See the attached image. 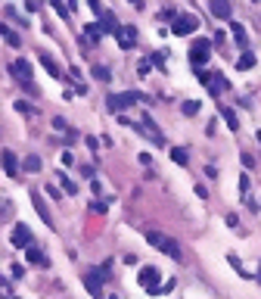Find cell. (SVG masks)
Segmentation results:
<instances>
[{"label":"cell","instance_id":"6da1fadb","mask_svg":"<svg viewBox=\"0 0 261 299\" xmlns=\"http://www.w3.org/2000/svg\"><path fill=\"white\" fill-rule=\"evenodd\" d=\"M143 234H146V243H149V246H156L159 252H165V256H171V259H177V262L184 259V252H181V243H177L174 237L162 234V231H143Z\"/></svg>","mask_w":261,"mask_h":299},{"label":"cell","instance_id":"7c38bea8","mask_svg":"<svg viewBox=\"0 0 261 299\" xmlns=\"http://www.w3.org/2000/svg\"><path fill=\"white\" fill-rule=\"evenodd\" d=\"M31 203H34V209H38L41 222H47V227H53V218H50V212H47V206H44V200H41V193H31Z\"/></svg>","mask_w":261,"mask_h":299},{"label":"cell","instance_id":"9c48e42d","mask_svg":"<svg viewBox=\"0 0 261 299\" xmlns=\"http://www.w3.org/2000/svg\"><path fill=\"white\" fill-rule=\"evenodd\" d=\"M81 281H84L87 293H90L93 299H103V281L97 278V271H87V274H84V278H81Z\"/></svg>","mask_w":261,"mask_h":299},{"label":"cell","instance_id":"83f0119b","mask_svg":"<svg viewBox=\"0 0 261 299\" xmlns=\"http://www.w3.org/2000/svg\"><path fill=\"white\" fill-rule=\"evenodd\" d=\"M16 109L22 112V116H34V106H28V103H22V100L16 103Z\"/></svg>","mask_w":261,"mask_h":299},{"label":"cell","instance_id":"8992f818","mask_svg":"<svg viewBox=\"0 0 261 299\" xmlns=\"http://www.w3.org/2000/svg\"><path fill=\"white\" fill-rule=\"evenodd\" d=\"M115 38H118V44H122V50H130L137 44V28L134 25H118Z\"/></svg>","mask_w":261,"mask_h":299},{"label":"cell","instance_id":"836d02e7","mask_svg":"<svg viewBox=\"0 0 261 299\" xmlns=\"http://www.w3.org/2000/svg\"><path fill=\"white\" fill-rule=\"evenodd\" d=\"M130 3H134L137 9H143V0H130Z\"/></svg>","mask_w":261,"mask_h":299},{"label":"cell","instance_id":"f1b7e54d","mask_svg":"<svg viewBox=\"0 0 261 299\" xmlns=\"http://www.w3.org/2000/svg\"><path fill=\"white\" fill-rule=\"evenodd\" d=\"M106 209H109V206H106L103 200H93L90 203V212H106Z\"/></svg>","mask_w":261,"mask_h":299},{"label":"cell","instance_id":"d4e9b609","mask_svg":"<svg viewBox=\"0 0 261 299\" xmlns=\"http://www.w3.org/2000/svg\"><path fill=\"white\" fill-rule=\"evenodd\" d=\"M56 178H59V181H63V187H65L68 193H75V190H78V184H75L72 178H65V175H56Z\"/></svg>","mask_w":261,"mask_h":299},{"label":"cell","instance_id":"ac0fdd59","mask_svg":"<svg viewBox=\"0 0 261 299\" xmlns=\"http://www.w3.org/2000/svg\"><path fill=\"white\" fill-rule=\"evenodd\" d=\"M90 72H93V78H97V81H112V72H109L106 66H93Z\"/></svg>","mask_w":261,"mask_h":299},{"label":"cell","instance_id":"2e32d148","mask_svg":"<svg viewBox=\"0 0 261 299\" xmlns=\"http://www.w3.org/2000/svg\"><path fill=\"white\" fill-rule=\"evenodd\" d=\"M84 34L90 41H103V34H106V28L100 25V22H90V25H84Z\"/></svg>","mask_w":261,"mask_h":299},{"label":"cell","instance_id":"52a82bcc","mask_svg":"<svg viewBox=\"0 0 261 299\" xmlns=\"http://www.w3.org/2000/svg\"><path fill=\"white\" fill-rule=\"evenodd\" d=\"M171 28H174V34H190V31L199 28V19L196 16H177Z\"/></svg>","mask_w":261,"mask_h":299},{"label":"cell","instance_id":"9a60e30c","mask_svg":"<svg viewBox=\"0 0 261 299\" xmlns=\"http://www.w3.org/2000/svg\"><path fill=\"white\" fill-rule=\"evenodd\" d=\"M0 38H3L9 47H19V44H22V38H19V34L9 28V25H0Z\"/></svg>","mask_w":261,"mask_h":299},{"label":"cell","instance_id":"7a4b0ae2","mask_svg":"<svg viewBox=\"0 0 261 299\" xmlns=\"http://www.w3.org/2000/svg\"><path fill=\"white\" fill-rule=\"evenodd\" d=\"M106 103H109L112 112H122L128 106H134V103H143V94H140V90H122V94H112Z\"/></svg>","mask_w":261,"mask_h":299},{"label":"cell","instance_id":"cb8c5ba5","mask_svg":"<svg viewBox=\"0 0 261 299\" xmlns=\"http://www.w3.org/2000/svg\"><path fill=\"white\" fill-rule=\"evenodd\" d=\"M181 112H184V116H196V112H199V103L196 100H187L184 106H181Z\"/></svg>","mask_w":261,"mask_h":299},{"label":"cell","instance_id":"d6986e66","mask_svg":"<svg viewBox=\"0 0 261 299\" xmlns=\"http://www.w3.org/2000/svg\"><path fill=\"white\" fill-rule=\"evenodd\" d=\"M22 165H25V171H41L44 162H41V156H34V153H31V156H25V162H22Z\"/></svg>","mask_w":261,"mask_h":299},{"label":"cell","instance_id":"4dcf8cb0","mask_svg":"<svg viewBox=\"0 0 261 299\" xmlns=\"http://www.w3.org/2000/svg\"><path fill=\"white\" fill-rule=\"evenodd\" d=\"M240 162H243L246 168H252V165H255V159H252V156H246V153H243V156H240Z\"/></svg>","mask_w":261,"mask_h":299},{"label":"cell","instance_id":"ba28073f","mask_svg":"<svg viewBox=\"0 0 261 299\" xmlns=\"http://www.w3.org/2000/svg\"><path fill=\"white\" fill-rule=\"evenodd\" d=\"M0 165L6 168V175H9V178H16V175H19V159H16L13 150H0Z\"/></svg>","mask_w":261,"mask_h":299},{"label":"cell","instance_id":"e575fe53","mask_svg":"<svg viewBox=\"0 0 261 299\" xmlns=\"http://www.w3.org/2000/svg\"><path fill=\"white\" fill-rule=\"evenodd\" d=\"M258 281H261V271H258Z\"/></svg>","mask_w":261,"mask_h":299},{"label":"cell","instance_id":"3957f363","mask_svg":"<svg viewBox=\"0 0 261 299\" xmlns=\"http://www.w3.org/2000/svg\"><path fill=\"white\" fill-rule=\"evenodd\" d=\"M162 274H159V268H152V265H146V268H140V287H143L146 293H159L162 290Z\"/></svg>","mask_w":261,"mask_h":299},{"label":"cell","instance_id":"30bf717a","mask_svg":"<svg viewBox=\"0 0 261 299\" xmlns=\"http://www.w3.org/2000/svg\"><path fill=\"white\" fill-rule=\"evenodd\" d=\"M9 240H13V246H31V231H28L25 224H16Z\"/></svg>","mask_w":261,"mask_h":299},{"label":"cell","instance_id":"4316f807","mask_svg":"<svg viewBox=\"0 0 261 299\" xmlns=\"http://www.w3.org/2000/svg\"><path fill=\"white\" fill-rule=\"evenodd\" d=\"M53 128H56V131H63V134H68V131H72L65 119H53Z\"/></svg>","mask_w":261,"mask_h":299},{"label":"cell","instance_id":"ffe728a7","mask_svg":"<svg viewBox=\"0 0 261 299\" xmlns=\"http://www.w3.org/2000/svg\"><path fill=\"white\" fill-rule=\"evenodd\" d=\"M233 38H236V44H240V47H246V44H249V38H246V28L243 25H236V22H233Z\"/></svg>","mask_w":261,"mask_h":299},{"label":"cell","instance_id":"277c9868","mask_svg":"<svg viewBox=\"0 0 261 299\" xmlns=\"http://www.w3.org/2000/svg\"><path fill=\"white\" fill-rule=\"evenodd\" d=\"M208 56H211V41L208 38H199L193 44V50H190V63H193V66H202V63H208Z\"/></svg>","mask_w":261,"mask_h":299},{"label":"cell","instance_id":"5b68a950","mask_svg":"<svg viewBox=\"0 0 261 299\" xmlns=\"http://www.w3.org/2000/svg\"><path fill=\"white\" fill-rule=\"evenodd\" d=\"M9 72H13V75L19 78V81L25 84V90H28V94H34V84H31V66H28L25 60H16L13 66H9Z\"/></svg>","mask_w":261,"mask_h":299},{"label":"cell","instance_id":"f546056e","mask_svg":"<svg viewBox=\"0 0 261 299\" xmlns=\"http://www.w3.org/2000/svg\"><path fill=\"white\" fill-rule=\"evenodd\" d=\"M87 3H90V9H93V13H97V16L103 13V3H100V0H87Z\"/></svg>","mask_w":261,"mask_h":299},{"label":"cell","instance_id":"4fadbf2b","mask_svg":"<svg viewBox=\"0 0 261 299\" xmlns=\"http://www.w3.org/2000/svg\"><path fill=\"white\" fill-rule=\"evenodd\" d=\"M41 66L47 69V75H50V78H63V72H59V66H56V60L50 53H41Z\"/></svg>","mask_w":261,"mask_h":299},{"label":"cell","instance_id":"44dd1931","mask_svg":"<svg viewBox=\"0 0 261 299\" xmlns=\"http://www.w3.org/2000/svg\"><path fill=\"white\" fill-rule=\"evenodd\" d=\"M221 116H224V122H227V128H230V131H236V128H240V122H236L233 109H221Z\"/></svg>","mask_w":261,"mask_h":299},{"label":"cell","instance_id":"7402d4cb","mask_svg":"<svg viewBox=\"0 0 261 299\" xmlns=\"http://www.w3.org/2000/svg\"><path fill=\"white\" fill-rule=\"evenodd\" d=\"M252 66H255V56L252 53H246V56L236 60V69H243V72H246V69H252Z\"/></svg>","mask_w":261,"mask_h":299},{"label":"cell","instance_id":"603a6c76","mask_svg":"<svg viewBox=\"0 0 261 299\" xmlns=\"http://www.w3.org/2000/svg\"><path fill=\"white\" fill-rule=\"evenodd\" d=\"M171 159H174L177 165H187V150H181V147H174V150H171Z\"/></svg>","mask_w":261,"mask_h":299},{"label":"cell","instance_id":"8fae6325","mask_svg":"<svg viewBox=\"0 0 261 299\" xmlns=\"http://www.w3.org/2000/svg\"><path fill=\"white\" fill-rule=\"evenodd\" d=\"M208 9H211V16H218V19H230L233 16L227 0H208Z\"/></svg>","mask_w":261,"mask_h":299},{"label":"cell","instance_id":"e0dca14e","mask_svg":"<svg viewBox=\"0 0 261 299\" xmlns=\"http://www.w3.org/2000/svg\"><path fill=\"white\" fill-rule=\"evenodd\" d=\"M25 256H28V262H34V265H50V262H47V256H44L38 246H28V249H25Z\"/></svg>","mask_w":261,"mask_h":299},{"label":"cell","instance_id":"5bb4252c","mask_svg":"<svg viewBox=\"0 0 261 299\" xmlns=\"http://www.w3.org/2000/svg\"><path fill=\"white\" fill-rule=\"evenodd\" d=\"M100 25H103L106 31H112V34H115V31H118V19L109 13V9H103V13H100Z\"/></svg>","mask_w":261,"mask_h":299},{"label":"cell","instance_id":"1f68e13d","mask_svg":"<svg viewBox=\"0 0 261 299\" xmlns=\"http://www.w3.org/2000/svg\"><path fill=\"white\" fill-rule=\"evenodd\" d=\"M171 290H174V278H171V281H165V284H162V290H159V293H171Z\"/></svg>","mask_w":261,"mask_h":299},{"label":"cell","instance_id":"d6a6232c","mask_svg":"<svg viewBox=\"0 0 261 299\" xmlns=\"http://www.w3.org/2000/svg\"><path fill=\"white\" fill-rule=\"evenodd\" d=\"M13 278H16V281L25 278V268H22V265H13Z\"/></svg>","mask_w":261,"mask_h":299},{"label":"cell","instance_id":"484cf974","mask_svg":"<svg viewBox=\"0 0 261 299\" xmlns=\"http://www.w3.org/2000/svg\"><path fill=\"white\" fill-rule=\"evenodd\" d=\"M227 262H230V265L236 268V274H243V278H249V274H246V268H243V262L236 259V256H227Z\"/></svg>","mask_w":261,"mask_h":299}]
</instances>
